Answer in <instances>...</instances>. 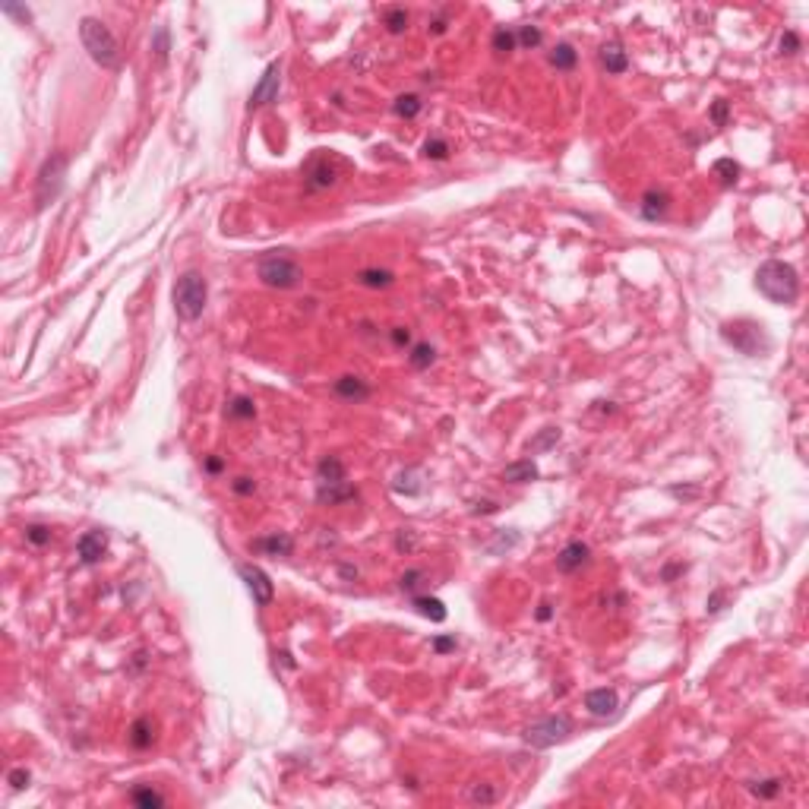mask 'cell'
<instances>
[{
	"label": "cell",
	"instance_id": "obj_43",
	"mask_svg": "<svg viewBox=\"0 0 809 809\" xmlns=\"http://www.w3.org/2000/svg\"><path fill=\"white\" fill-rule=\"evenodd\" d=\"M557 440H560V430H557V427H547L544 433H541L535 443H531V449H547V446H553Z\"/></svg>",
	"mask_w": 809,
	"mask_h": 809
},
{
	"label": "cell",
	"instance_id": "obj_28",
	"mask_svg": "<svg viewBox=\"0 0 809 809\" xmlns=\"http://www.w3.org/2000/svg\"><path fill=\"white\" fill-rule=\"evenodd\" d=\"M396 490H398V493H408V497H418V493L424 490V484H420V471H418V468H408V471H402V475L396 477Z\"/></svg>",
	"mask_w": 809,
	"mask_h": 809
},
{
	"label": "cell",
	"instance_id": "obj_14",
	"mask_svg": "<svg viewBox=\"0 0 809 809\" xmlns=\"http://www.w3.org/2000/svg\"><path fill=\"white\" fill-rule=\"evenodd\" d=\"M370 386H367L360 376H338L335 380V396L345 398V402H364V398H370Z\"/></svg>",
	"mask_w": 809,
	"mask_h": 809
},
{
	"label": "cell",
	"instance_id": "obj_10",
	"mask_svg": "<svg viewBox=\"0 0 809 809\" xmlns=\"http://www.w3.org/2000/svg\"><path fill=\"white\" fill-rule=\"evenodd\" d=\"M588 560H592V547L585 544V541H569V544L557 553V569H560V572H576V569L588 566Z\"/></svg>",
	"mask_w": 809,
	"mask_h": 809
},
{
	"label": "cell",
	"instance_id": "obj_11",
	"mask_svg": "<svg viewBox=\"0 0 809 809\" xmlns=\"http://www.w3.org/2000/svg\"><path fill=\"white\" fill-rule=\"evenodd\" d=\"M585 708H588L594 718H614L616 711H620V699H616L614 689L601 686V689H592V693L585 695Z\"/></svg>",
	"mask_w": 809,
	"mask_h": 809
},
{
	"label": "cell",
	"instance_id": "obj_26",
	"mask_svg": "<svg viewBox=\"0 0 809 809\" xmlns=\"http://www.w3.org/2000/svg\"><path fill=\"white\" fill-rule=\"evenodd\" d=\"M433 360H436V348L430 342H418L411 348V354H408V364H411L414 370H427Z\"/></svg>",
	"mask_w": 809,
	"mask_h": 809
},
{
	"label": "cell",
	"instance_id": "obj_2",
	"mask_svg": "<svg viewBox=\"0 0 809 809\" xmlns=\"http://www.w3.org/2000/svg\"><path fill=\"white\" fill-rule=\"evenodd\" d=\"M79 39H83V45H86L89 57H92L95 63L108 67V70H117V67H120V51H117V41H114L111 29L101 23V19H92V16H86V19L79 23Z\"/></svg>",
	"mask_w": 809,
	"mask_h": 809
},
{
	"label": "cell",
	"instance_id": "obj_53",
	"mask_svg": "<svg viewBox=\"0 0 809 809\" xmlns=\"http://www.w3.org/2000/svg\"><path fill=\"white\" fill-rule=\"evenodd\" d=\"M550 616H553V610H550V604L544 601V604L537 607V620H550Z\"/></svg>",
	"mask_w": 809,
	"mask_h": 809
},
{
	"label": "cell",
	"instance_id": "obj_3",
	"mask_svg": "<svg viewBox=\"0 0 809 809\" xmlns=\"http://www.w3.org/2000/svg\"><path fill=\"white\" fill-rule=\"evenodd\" d=\"M206 301H209V285H206V279H202L199 272L180 275L177 285H174V310H177V316L187 319V323L199 319L202 310H206Z\"/></svg>",
	"mask_w": 809,
	"mask_h": 809
},
{
	"label": "cell",
	"instance_id": "obj_12",
	"mask_svg": "<svg viewBox=\"0 0 809 809\" xmlns=\"http://www.w3.org/2000/svg\"><path fill=\"white\" fill-rule=\"evenodd\" d=\"M105 550H108V537L101 535V531H86V535L76 541V553L86 566H95V563L105 557Z\"/></svg>",
	"mask_w": 809,
	"mask_h": 809
},
{
	"label": "cell",
	"instance_id": "obj_55",
	"mask_svg": "<svg viewBox=\"0 0 809 809\" xmlns=\"http://www.w3.org/2000/svg\"><path fill=\"white\" fill-rule=\"evenodd\" d=\"M430 32H436V35L446 32V19H433V23H430Z\"/></svg>",
	"mask_w": 809,
	"mask_h": 809
},
{
	"label": "cell",
	"instance_id": "obj_23",
	"mask_svg": "<svg viewBox=\"0 0 809 809\" xmlns=\"http://www.w3.org/2000/svg\"><path fill=\"white\" fill-rule=\"evenodd\" d=\"M550 63L557 67V70H572L579 63V51L572 45H566V41H560V45L550 51Z\"/></svg>",
	"mask_w": 809,
	"mask_h": 809
},
{
	"label": "cell",
	"instance_id": "obj_18",
	"mask_svg": "<svg viewBox=\"0 0 809 809\" xmlns=\"http://www.w3.org/2000/svg\"><path fill=\"white\" fill-rule=\"evenodd\" d=\"M541 477V471H537V465L531 459H521V462H513V465L503 468V481L509 484H531Z\"/></svg>",
	"mask_w": 809,
	"mask_h": 809
},
{
	"label": "cell",
	"instance_id": "obj_39",
	"mask_svg": "<svg viewBox=\"0 0 809 809\" xmlns=\"http://www.w3.org/2000/svg\"><path fill=\"white\" fill-rule=\"evenodd\" d=\"M25 541L35 547H45L47 541H51V528H47V525H29V528H25Z\"/></svg>",
	"mask_w": 809,
	"mask_h": 809
},
{
	"label": "cell",
	"instance_id": "obj_8",
	"mask_svg": "<svg viewBox=\"0 0 809 809\" xmlns=\"http://www.w3.org/2000/svg\"><path fill=\"white\" fill-rule=\"evenodd\" d=\"M241 579L247 582L250 594H253V601H257L259 607H269V604H272V598H275V585H272V579L266 576L263 569H259V566H250V563H244V566H241Z\"/></svg>",
	"mask_w": 809,
	"mask_h": 809
},
{
	"label": "cell",
	"instance_id": "obj_50",
	"mask_svg": "<svg viewBox=\"0 0 809 809\" xmlns=\"http://www.w3.org/2000/svg\"><path fill=\"white\" fill-rule=\"evenodd\" d=\"M670 497H699V487H670Z\"/></svg>",
	"mask_w": 809,
	"mask_h": 809
},
{
	"label": "cell",
	"instance_id": "obj_38",
	"mask_svg": "<svg viewBox=\"0 0 809 809\" xmlns=\"http://www.w3.org/2000/svg\"><path fill=\"white\" fill-rule=\"evenodd\" d=\"M541 39H544V35H541L537 25H521V29L515 32V41H519L521 47H537L541 45Z\"/></svg>",
	"mask_w": 809,
	"mask_h": 809
},
{
	"label": "cell",
	"instance_id": "obj_33",
	"mask_svg": "<svg viewBox=\"0 0 809 809\" xmlns=\"http://www.w3.org/2000/svg\"><path fill=\"white\" fill-rule=\"evenodd\" d=\"M468 803H481V806H490V803H497V790H493V784H471V790H468Z\"/></svg>",
	"mask_w": 809,
	"mask_h": 809
},
{
	"label": "cell",
	"instance_id": "obj_25",
	"mask_svg": "<svg viewBox=\"0 0 809 809\" xmlns=\"http://www.w3.org/2000/svg\"><path fill=\"white\" fill-rule=\"evenodd\" d=\"M130 803L140 809H162L164 806V797L158 794L155 787H136L130 794Z\"/></svg>",
	"mask_w": 809,
	"mask_h": 809
},
{
	"label": "cell",
	"instance_id": "obj_37",
	"mask_svg": "<svg viewBox=\"0 0 809 809\" xmlns=\"http://www.w3.org/2000/svg\"><path fill=\"white\" fill-rule=\"evenodd\" d=\"M424 155L433 158V162H443V158H449V142L440 140V136H433V140L424 142Z\"/></svg>",
	"mask_w": 809,
	"mask_h": 809
},
{
	"label": "cell",
	"instance_id": "obj_1",
	"mask_svg": "<svg viewBox=\"0 0 809 809\" xmlns=\"http://www.w3.org/2000/svg\"><path fill=\"white\" fill-rule=\"evenodd\" d=\"M755 288L762 291L771 303H794L800 297V275L784 259H768L755 272Z\"/></svg>",
	"mask_w": 809,
	"mask_h": 809
},
{
	"label": "cell",
	"instance_id": "obj_24",
	"mask_svg": "<svg viewBox=\"0 0 809 809\" xmlns=\"http://www.w3.org/2000/svg\"><path fill=\"white\" fill-rule=\"evenodd\" d=\"M358 281L364 288H389L392 281H396V275H392L389 269H360Z\"/></svg>",
	"mask_w": 809,
	"mask_h": 809
},
{
	"label": "cell",
	"instance_id": "obj_30",
	"mask_svg": "<svg viewBox=\"0 0 809 809\" xmlns=\"http://www.w3.org/2000/svg\"><path fill=\"white\" fill-rule=\"evenodd\" d=\"M392 111H396L398 117H404V120H411V117H418L420 114V98L418 95H398L396 98V105H392Z\"/></svg>",
	"mask_w": 809,
	"mask_h": 809
},
{
	"label": "cell",
	"instance_id": "obj_15",
	"mask_svg": "<svg viewBox=\"0 0 809 809\" xmlns=\"http://www.w3.org/2000/svg\"><path fill=\"white\" fill-rule=\"evenodd\" d=\"M335 184V171L326 158H316V162L307 164V190H326Z\"/></svg>",
	"mask_w": 809,
	"mask_h": 809
},
{
	"label": "cell",
	"instance_id": "obj_48",
	"mask_svg": "<svg viewBox=\"0 0 809 809\" xmlns=\"http://www.w3.org/2000/svg\"><path fill=\"white\" fill-rule=\"evenodd\" d=\"M724 598H727V592H715L711 598H708V614H718L724 604Z\"/></svg>",
	"mask_w": 809,
	"mask_h": 809
},
{
	"label": "cell",
	"instance_id": "obj_17",
	"mask_svg": "<svg viewBox=\"0 0 809 809\" xmlns=\"http://www.w3.org/2000/svg\"><path fill=\"white\" fill-rule=\"evenodd\" d=\"M253 547L263 550V553H269V557H291L294 541H291V535H285V531H275V535H269V537H259Z\"/></svg>",
	"mask_w": 809,
	"mask_h": 809
},
{
	"label": "cell",
	"instance_id": "obj_46",
	"mask_svg": "<svg viewBox=\"0 0 809 809\" xmlns=\"http://www.w3.org/2000/svg\"><path fill=\"white\" fill-rule=\"evenodd\" d=\"M433 651H436V654L455 651V636H436V638H433Z\"/></svg>",
	"mask_w": 809,
	"mask_h": 809
},
{
	"label": "cell",
	"instance_id": "obj_5",
	"mask_svg": "<svg viewBox=\"0 0 809 809\" xmlns=\"http://www.w3.org/2000/svg\"><path fill=\"white\" fill-rule=\"evenodd\" d=\"M259 281L263 285H269V288H297L303 279V269L294 263L291 257H281V253H272V257H263L259 259Z\"/></svg>",
	"mask_w": 809,
	"mask_h": 809
},
{
	"label": "cell",
	"instance_id": "obj_29",
	"mask_svg": "<svg viewBox=\"0 0 809 809\" xmlns=\"http://www.w3.org/2000/svg\"><path fill=\"white\" fill-rule=\"evenodd\" d=\"M711 171H715V177H721L724 187H733L740 177V164L733 162V158H718V162L711 164Z\"/></svg>",
	"mask_w": 809,
	"mask_h": 809
},
{
	"label": "cell",
	"instance_id": "obj_4",
	"mask_svg": "<svg viewBox=\"0 0 809 809\" xmlns=\"http://www.w3.org/2000/svg\"><path fill=\"white\" fill-rule=\"evenodd\" d=\"M721 335H724V342H731L733 348H737L740 354H746V358H759V354H765V351L771 348L765 329L759 326V323H749V319L727 323V326L721 329Z\"/></svg>",
	"mask_w": 809,
	"mask_h": 809
},
{
	"label": "cell",
	"instance_id": "obj_27",
	"mask_svg": "<svg viewBox=\"0 0 809 809\" xmlns=\"http://www.w3.org/2000/svg\"><path fill=\"white\" fill-rule=\"evenodd\" d=\"M225 414H228V418H237V420H250V418H257V404H253V398L237 396V398H231V402H228Z\"/></svg>",
	"mask_w": 809,
	"mask_h": 809
},
{
	"label": "cell",
	"instance_id": "obj_45",
	"mask_svg": "<svg viewBox=\"0 0 809 809\" xmlns=\"http://www.w3.org/2000/svg\"><path fill=\"white\" fill-rule=\"evenodd\" d=\"M7 781H10V787H13V790H23V787H29V771H25V768H13L7 775Z\"/></svg>",
	"mask_w": 809,
	"mask_h": 809
},
{
	"label": "cell",
	"instance_id": "obj_13",
	"mask_svg": "<svg viewBox=\"0 0 809 809\" xmlns=\"http://www.w3.org/2000/svg\"><path fill=\"white\" fill-rule=\"evenodd\" d=\"M358 497V487H351L348 481H338V484H319L316 487V499L323 506H338L345 499H354Z\"/></svg>",
	"mask_w": 809,
	"mask_h": 809
},
{
	"label": "cell",
	"instance_id": "obj_40",
	"mask_svg": "<svg viewBox=\"0 0 809 809\" xmlns=\"http://www.w3.org/2000/svg\"><path fill=\"white\" fill-rule=\"evenodd\" d=\"M420 582H424V572L420 569H408L402 579H398V585H402V592H418Z\"/></svg>",
	"mask_w": 809,
	"mask_h": 809
},
{
	"label": "cell",
	"instance_id": "obj_35",
	"mask_svg": "<svg viewBox=\"0 0 809 809\" xmlns=\"http://www.w3.org/2000/svg\"><path fill=\"white\" fill-rule=\"evenodd\" d=\"M152 51H155L158 63H164V61H168V51H171V41H168V29H164V25H158V29H155V35H152Z\"/></svg>",
	"mask_w": 809,
	"mask_h": 809
},
{
	"label": "cell",
	"instance_id": "obj_20",
	"mask_svg": "<svg viewBox=\"0 0 809 809\" xmlns=\"http://www.w3.org/2000/svg\"><path fill=\"white\" fill-rule=\"evenodd\" d=\"M316 477L319 484H338L345 481V462L338 455H326V459L316 465Z\"/></svg>",
	"mask_w": 809,
	"mask_h": 809
},
{
	"label": "cell",
	"instance_id": "obj_19",
	"mask_svg": "<svg viewBox=\"0 0 809 809\" xmlns=\"http://www.w3.org/2000/svg\"><path fill=\"white\" fill-rule=\"evenodd\" d=\"M601 67H604L607 73L620 76V73L629 70V57H626V51H623L620 45H604L601 47Z\"/></svg>",
	"mask_w": 809,
	"mask_h": 809
},
{
	"label": "cell",
	"instance_id": "obj_47",
	"mask_svg": "<svg viewBox=\"0 0 809 809\" xmlns=\"http://www.w3.org/2000/svg\"><path fill=\"white\" fill-rule=\"evenodd\" d=\"M231 487H234V493H241V497H250V493L257 490V481H253V477H237V481H234Z\"/></svg>",
	"mask_w": 809,
	"mask_h": 809
},
{
	"label": "cell",
	"instance_id": "obj_44",
	"mask_svg": "<svg viewBox=\"0 0 809 809\" xmlns=\"http://www.w3.org/2000/svg\"><path fill=\"white\" fill-rule=\"evenodd\" d=\"M800 51V35L797 32H784L781 35V54H797Z\"/></svg>",
	"mask_w": 809,
	"mask_h": 809
},
{
	"label": "cell",
	"instance_id": "obj_31",
	"mask_svg": "<svg viewBox=\"0 0 809 809\" xmlns=\"http://www.w3.org/2000/svg\"><path fill=\"white\" fill-rule=\"evenodd\" d=\"M781 787H784V781L781 778H765V781H753L749 790H753L755 797H762V800H771V797L781 794Z\"/></svg>",
	"mask_w": 809,
	"mask_h": 809
},
{
	"label": "cell",
	"instance_id": "obj_22",
	"mask_svg": "<svg viewBox=\"0 0 809 809\" xmlns=\"http://www.w3.org/2000/svg\"><path fill=\"white\" fill-rule=\"evenodd\" d=\"M411 604H414V610H418L420 616H427V620H433V623L446 620V604L440 598H414Z\"/></svg>",
	"mask_w": 809,
	"mask_h": 809
},
{
	"label": "cell",
	"instance_id": "obj_32",
	"mask_svg": "<svg viewBox=\"0 0 809 809\" xmlns=\"http://www.w3.org/2000/svg\"><path fill=\"white\" fill-rule=\"evenodd\" d=\"M386 29L392 32V35H402L404 29H408V10L404 7H392V10H386Z\"/></svg>",
	"mask_w": 809,
	"mask_h": 809
},
{
	"label": "cell",
	"instance_id": "obj_41",
	"mask_svg": "<svg viewBox=\"0 0 809 809\" xmlns=\"http://www.w3.org/2000/svg\"><path fill=\"white\" fill-rule=\"evenodd\" d=\"M727 117H731V101L718 98L715 105H711V120H715L718 127H724V124H727Z\"/></svg>",
	"mask_w": 809,
	"mask_h": 809
},
{
	"label": "cell",
	"instance_id": "obj_16",
	"mask_svg": "<svg viewBox=\"0 0 809 809\" xmlns=\"http://www.w3.org/2000/svg\"><path fill=\"white\" fill-rule=\"evenodd\" d=\"M642 218H648V222H658V218L667 215L670 209V196L664 193V190H648L645 196H642Z\"/></svg>",
	"mask_w": 809,
	"mask_h": 809
},
{
	"label": "cell",
	"instance_id": "obj_54",
	"mask_svg": "<svg viewBox=\"0 0 809 809\" xmlns=\"http://www.w3.org/2000/svg\"><path fill=\"white\" fill-rule=\"evenodd\" d=\"M338 572H342L345 579H358V569H354V566H348V563H342V566H338Z\"/></svg>",
	"mask_w": 809,
	"mask_h": 809
},
{
	"label": "cell",
	"instance_id": "obj_36",
	"mask_svg": "<svg viewBox=\"0 0 809 809\" xmlns=\"http://www.w3.org/2000/svg\"><path fill=\"white\" fill-rule=\"evenodd\" d=\"M519 544V531H497V537H493L490 544H487V550L490 553H503V550H513V547Z\"/></svg>",
	"mask_w": 809,
	"mask_h": 809
},
{
	"label": "cell",
	"instance_id": "obj_7",
	"mask_svg": "<svg viewBox=\"0 0 809 809\" xmlns=\"http://www.w3.org/2000/svg\"><path fill=\"white\" fill-rule=\"evenodd\" d=\"M63 177H67V155H51L45 168L39 171V187H35V206L45 209L47 202H54L63 190Z\"/></svg>",
	"mask_w": 809,
	"mask_h": 809
},
{
	"label": "cell",
	"instance_id": "obj_56",
	"mask_svg": "<svg viewBox=\"0 0 809 809\" xmlns=\"http://www.w3.org/2000/svg\"><path fill=\"white\" fill-rule=\"evenodd\" d=\"M477 513H497V506L493 503H477Z\"/></svg>",
	"mask_w": 809,
	"mask_h": 809
},
{
	"label": "cell",
	"instance_id": "obj_21",
	"mask_svg": "<svg viewBox=\"0 0 809 809\" xmlns=\"http://www.w3.org/2000/svg\"><path fill=\"white\" fill-rule=\"evenodd\" d=\"M152 740H155V733H152V721H149V718H136V721L130 724V746L133 749H149L152 746Z\"/></svg>",
	"mask_w": 809,
	"mask_h": 809
},
{
	"label": "cell",
	"instance_id": "obj_6",
	"mask_svg": "<svg viewBox=\"0 0 809 809\" xmlns=\"http://www.w3.org/2000/svg\"><path fill=\"white\" fill-rule=\"evenodd\" d=\"M572 721H569L566 715H550V718H541V721H535L531 727H525V743L535 749H550L557 746V743H563V740L572 737Z\"/></svg>",
	"mask_w": 809,
	"mask_h": 809
},
{
	"label": "cell",
	"instance_id": "obj_34",
	"mask_svg": "<svg viewBox=\"0 0 809 809\" xmlns=\"http://www.w3.org/2000/svg\"><path fill=\"white\" fill-rule=\"evenodd\" d=\"M515 47H519V41H515L513 29H497L493 32V51H497V54H509V51H515Z\"/></svg>",
	"mask_w": 809,
	"mask_h": 809
},
{
	"label": "cell",
	"instance_id": "obj_49",
	"mask_svg": "<svg viewBox=\"0 0 809 809\" xmlns=\"http://www.w3.org/2000/svg\"><path fill=\"white\" fill-rule=\"evenodd\" d=\"M202 468H206V471H209V475H218V471H222V468H225V462L218 459V455H209V459H206V465H202Z\"/></svg>",
	"mask_w": 809,
	"mask_h": 809
},
{
	"label": "cell",
	"instance_id": "obj_9",
	"mask_svg": "<svg viewBox=\"0 0 809 809\" xmlns=\"http://www.w3.org/2000/svg\"><path fill=\"white\" fill-rule=\"evenodd\" d=\"M279 79H281V67L279 63H269L263 79H259V86L250 95V108H266V105H272V101L279 98Z\"/></svg>",
	"mask_w": 809,
	"mask_h": 809
},
{
	"label": "cell",
	"instance_id": "obj_51",
	"mask_svg": "<svg viewBox=\"0 0 809 809\" xmlns=\"http://www.w3.org/2000/svg\"><path fill=\"white\" fill-rule=\"evenodd\" d=\"M396 547H398V550H411V547H414V537L411 535H398Z\"/></svg>",
	"mask_w": 809,
	"mask_h": 809
},
{
	"label": "cell",
	"instance_id": "obj_42",
	"mask_svg": "<svg viewBox=\"0 0 809 809\" xmlns=\"http://www.w3.org/2000/svg\"><path fill=\"white\" fill-rule=\"evenodd\" d=\"M389 338H392V345H396V348H408V345H411V329H408V326H392L389 329Z\"/></svg>",
	"mask_w": 809,
	"mask_h": 809
},
{
	"label": "cell",
	"instance_id": "obj_52",
	"mask_svg": "<svg viewBox=\"0 0 809 809\" xmlns=\"http://www.w3.org/2000/svg\"><path fill=\"white\" fill-rule=\"evenodd\" d=\"M677 572H683V566H680V563H673V566H667V569L661 572V579H664V582H670V579L677 576Z\"/></svg>",
	"mask_w": 809,
	"mask_h": 809
}]
</instances>
